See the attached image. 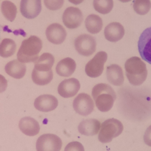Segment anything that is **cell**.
I'll use <instances>...</instances> for the list:
<instances>
[{"mask_svg":"<svg viewBox=\"0 0 151 151\" xmlns=\"http://www.w3.org/2000/svg\"><path fill=\"white\" fill-rule=\"evenodd\" d=\"M1 11L6 20L11 22L14 21L17 15V7L13 2L8 0L3 1L1 5Z\"/></svg>","mask_w":151,"mask_h":151,"instance_id":"d4e9b609","label":"cell"},{"mask_svg":"<svg viewBox=\"0 0 151 151\" xmlns=\"http://www.w3.org/2000/svg\"><path fill=\"white\" fill-rule=\"evenodd\" d=\"M17 45L12 39H4L0 43V56L4 58L12 56L16 52Z\"/></svg>","mask_w":151,"mask_h":151,"instance_id":"cb8c5ba5","label":"cell"},{"mask_svg":"<svg viewBox=\"0 0 151 151\" xmlns=\"http://www.w3.org/2000/svg\"><path fill=\"white\" fill-rule=\"evenodd\" d=\"M101 123L95 119H85L79 124L78 131L85 136H94L99 133Z\"/></svg>","mask_w":151,"mask_h":151,"instance_id":"e0dca14e","label":"cell"},{"mask_svg":"<svg viewBox=\"0 0 151 151\" xmlns=\"http://www.w3.org/2000/svg\"><path fill=\"white\" fill-rule=\"evenodd\" d=\"M76 67V64L75 60L70 58H66L58 63L55 70L60 76L68 77L75 72Z\"/></svg>","mask_w":151,"mask_h":151,"instance_id":"ffe728a7","label":"cell"},{"mask_svg":"<svg viewBox=\"0 0 151 151\" xmlns=\"http://www.w3.org/2000/svg\"><path fill=\"white\" fill-rule=\"evenodd\" d=\"M104 34L106 40L111 42H116L122 40L124 36L125 29L119 23L113 22L109 24L105 27Z\"/></svg>","mask_w":151,"mask_h":151,"instance_id":"9a60e30c","label":"cell"},{"mask_svg":"<svg viewBox=\"0 0 151 151\" xmlns=\"http://www.w3.org/2000/svg\"><path fill=\"white\" fill-rule=\"evenodd\" d=\"M125 74L129 82L133 86H141L147 76L146 64L138 57L129 58L125 64Z\"/></svg>","mask_w":151,"mask_h":151,"instance_id":"7a4b0ae2","label":"cell"},{"mask_svg":"<svg viewBox=\"0 0 151 151\" xmlns=\"http://www.w3.org/2000/svg\"><path fill=\"white\" fill-rule=\"evenodd\" d=\"M119 1H120V2H124V3H125V2H130L131 0H119Z\"/></svg>","mask_w":151,"mask_h":151,"instance_id":"d6a6232c","label":"cell"},{"mask_svg":"<svg viewBox=\"0 0 151 151\" xmlns=\"http://www.w3.org/2000/svg\"><path fill=\"white\" fill-rule=\"evenodd\" d=\"M85 25L87 30L91 34H97L103 28L102 19L97 14H90L88 16L85 21Z\"/></svg>","mask_w":151,"mask_h":151,"instance_id":"7402d4cb","label":"cell"},{"mask_svg":"<svg viewBox=\"0 0 151 151\" xmlns=\"http://www.w3.org/2000/svg\"><path fill=\"white\" fill-rule=\"evenodd\" d=\"M53 79V72L50 70L48 72H40L33 69L32 72V79L35 84L38 86H45L49 84Z\"/></svg>","mask_w":151,"mask_h":151,"instance_id":"603a6c76","label":"cell"},{"mask_svg":"<svg viewBox=\"0 0 151 151\" xmlns=\"http://www.w3.org/2000/svg\"><path fill=\"white\" fill-rule=\"evenodd\" d=\"M42 48L41 39L36 36H31L21 43L17 52V60L25 64L35 62L39 58V54Z\"/></svg>","mask_w":151,"mask_h":151,"instance_id":"3957f363","label":"cell"},{"mask_svg":"<svg viewBox=\"0 0 151 151\" xmlns=\"http://www.w3.org/2000/svg\"><path fill=\"white\" fill-rule=\"evenodd\" d=\"M64 0H44L45 7L51 11H57L61 9Z\"/></svg>","mask_w":151,"mask_h":151,"instance_id":"83f0119b","label":"cell"},{"mask_svg":"<svg viewBox=\"0 0 151 151\" xmlns=\"http://www.w3.org/2000/svg\"><path fill=\"white\" fill-rule=\"evenodd\" d=\"M91 94L97 108L104 113L111 110L116 99V94L113 88L105 83L94 86Z\"/></svg>","mask_w":151,"mask_h":151,"instance_id":"6da1fadb","label":"cell"},{"mask_svg":"<svg viewBox=\"0 0 151 151\" xmlns=\"http://www.w3.org/2000/svg\"><path fill=\"white\" fill-rule=\"evenodd\" d=\"M80 89V83L75 78L62 81L58 88V91L60 96L64 98H72L77 94Z\"/></svg>","mask_w":151,"mask_h":151,"instance_id":"7c38bea8","label":"cell"},{"mask_svg":"<svg viewBox=\"0 0 151 151\" xmlns=\"http://www.w3.org/2000/svg\"><path fill=\"white\" fill-rule=\"evenodd\" d=\"M133 9L137 14L145 15L151 9L150 0H134Z\"/></svg>","mask_w":151,"mask_h":151,"instance_id":"4316f807","label":"cell"},{"mask_svg":"<svg viewBox=\"0 0 151 151\" xmlns=\"http://www.w3.org/2000/svg\"><path fill=\"white\" fill-rule=\"evenodd\" d=\"M58 105V101L53 95L42 94L36 98L34 101V106L39 111L47 112L52 111L57 108Z\"/></svg>","mask_w":151,"mask_h":151,"instance_id":"5bb4252c","label":"cell"},{"mask_svg":"<svg viewBox=\"0 0 151 151\" xmlns=\"http://www.w3.org/2000/svg\"><path fill=\"white\" fill-rule=\"evenodd\" d=\"M19 129L25 135L33 137L40 133V125L35 119L25 116L19 122Z\"/></svg>","mask_w":151,"mask_h":151,"instance_id":"2e32d148","label":"cell"},{"mask_svg":"<svg viewBox=\"0 0 151 151\" xmlns=\"http://www.w3.org/2000/svg\"><path fill=\"white\" fill-rule=\"evenodd\" d=\"M68 1L70 2V3L74 4V5H79V4L82 3L84 0H68Z\"/></svg>","mask_w":151,"mask_h":151,"instance_id":"1f68e13d","label":"cell"},{"mask_svg":"<svg viewBox=\"0 0 151 151\" xmlns=\"http://www.w3.org/2000/svg\"><path fill=\"white\" fill-rule=\"evenodd\" d=\"M8 86V82L3 76L0 74V93H2L6 90Z\"/></svg>","mask_w":151,"mask_h":151,"instance_id":"4dcf8cb0","label":"cell"},{"mask_svg":"<svg viewBox=\"0 0 151 151\" xmlns=\"http://www.w3.org/2000/svg\"><path fill=\"white\" fill-rule=\"evenodd\" d=\"M5 73L11 77L20 79L26 74V65L18 60H13L9 62L5 67Z\"/></svg>","mask_w":151,"mask_h":151,"instance_id":"ac0fdd59","label":"cell"},{"mask_svg":"<svg viewBox=\"0 0 151 151\" xmlns=\"http://www.w3.org/2000/svg\"><path fill=\"white\" fill-rule=\"evenodd\" d=\"M123 125L116 119H109L101 125L98 140L103 144H108L113 138L119 137L123 131Z\"/></svg>","mask_w":151,"mask_h":151,"instance_id":"277c9868","label":"cell"},{"mask_svg":"<svg viewBox=\"0 0 151 151\" xmlns=\"http://www.w3.org/2000/svg\"><path fill=\"white\" fill-rule=\"evenodd\" d=\"M64 151H85V148L79 141H72L65 147Z\"/></svg>","mask_w":151,"mask_h":151,"instance_id":"f1b7e54d","label":"cell"},{"mask_svg":"<svg viewBox=\"0 0 151 151\" xmlns=\"http://www.w3.org/2000/svg\"><path fill=\"white\" fill-rule=\"evenodd\" d=\"M144 141L147 146L151 147V125L147 129L144 134Z\"/></svg>","mask_w":151,"mask_h":151,"instance_id":"f546056e","label":"cell"},{"mask_svg":"<svg viewBox=\"0 0 151 151\" xmlns=\"http://www.w3.org/2000/svg\"><path fill=\"white\" fill-rule=\"evenodd\" d=\"M76 52L83 56L88 57L95 52L96 40L95 38L88 34H82L76 37L74 42Z\"/></svg>","mask_w":151,"mask_h":151,"instance_id":"8992f818","label":"cell"},{"mask_svg":"<svg viewBox=\"0 0 151 151\" xmlns=\"http://www.w3.org/2000/svg\"><path fill=\"white\" fill-rule=\"evenodd\" d=\"M47 40L55 45H60L67 37V32L60 24H52L47 27L45 31Z\"/></svg>","mask_w":151,"mask_h":151,"instance_id":"4fadbf2b","label":"cell"},{"mask_svg":"<svg viewBox=\"0 0 151 151\" xmlns=\"http://www.w3.org/2000/svg\"><path fill=\"white\" fill-rule=\"evenodd\" d=\"M106 78L113 86H122L124 83V75L122 67L117 64L108 66L106 68Z\"/></svg>","mask_w":151,"mask_h":151,"instance_id":"d6986e66","label":"cell"},{"mask_svg":"<svg viewBox=\"0 0 151 151\" xmlns=\"http://www.w3.org/2000/svg\"><path fill=\"white\" fill-rule=\"evenodd\" d=\"M138 51L141 58L151 64V27L147 28L140 36Z\"/></svg>","mask_w":151,"mask_h":151,"instance_id":"30bf717a","label":"cell"},{"mask_svg":"<svg viewBox=\"0 0 151 151\" xmlns=\"http://www.w3.org/2000/svg\"><path fill=\"white\" fill-rule=\"evenodd\" d=\"M62 20L66 27L71 29H76L83 23V12L78 8L69 7L64 11Z\"/></svg>","mask_w":151,"mask_h":151,"instance_id":"9c48e42d","label":"cell"},{"mask_svg":"<svg viewBox=\"0 0 151 151\" xmlns=\"http://www.w3.org/2000/svg\"><path fill=\"white\" fill-rule=\"evenodd\" d=\"M20 10L24 17L36 18L42 11L41 0H21Z\"/></svg>","mask_w":151,"mask_h":151,"instance_id":"8fae6325","label":"cell"},{"mask_svg":"<svg viewBox=\"0 0 151 151\" xmlns=\"http://www.w3.org/2000/svg\"><path fill=\"white\" fill-rule=\"evenodd\" d=\"M93 6L95 11L100 14H109L113 8V0H94Z\"/></svg>","mask_w":151,"mask_h":151,"instance_id":"484cf974","label":"cell"},{"mask_svg":"<svg viewBox=\"0 0 151 151\" xmlns=\"http://www.w3.org/2000/svg\"><path fill=\"white\" fill-rule=\"evenodd\" d=\"M61 139L56 134H44L36 141V151H60L62 148Z\"/></svg>","mask_w":151,"mask_h":151,"instance_id":"5b68a950","label":"cell"},{"mask_svg":"<svg viewBox=\"0 0 151 151\" xmlns=\"http://www.w3.org/2000/svg\"><path fill=\"white\" fill-rule=\"evenodd\" d=\"M34 69L40 72H48L52 70L55 63V58L50 53H44L34 62Z\"/></svg>","mask_w":151,"mask_h":151,"instance_id":"44dd1931","label":"cell"},{"mask_svg":"<svg viewBox=\"0 0 151 151\" xmlns=\"http://www.w3.org/2000/svg\"><path fill=\"white\" fill-rule=\"evenodd\" d=\"M73 106L76 113L81 116L90 115L94 108V100L86 93H80L73 100Z\"/></svg>","mask_w":151,"mask_h":151,"instance_id":"ba28073f","label":"cell"},{"mask_svg":"<svg viewBox=\"0 0 151 151\" xmlns=\"http://www.w3.org/2000/svg\"><path fill=\"white\" fill-rule=\"evenodd\" d=\"M107 60V54L105 52H99L88 62L86 65V73L91 78H98L101 75L104 70L105 62Z\"/></svg>","mask_w":151,"mask_h":151,"instance_id":"52a82bcc","label":"cell"}]
</instances>
